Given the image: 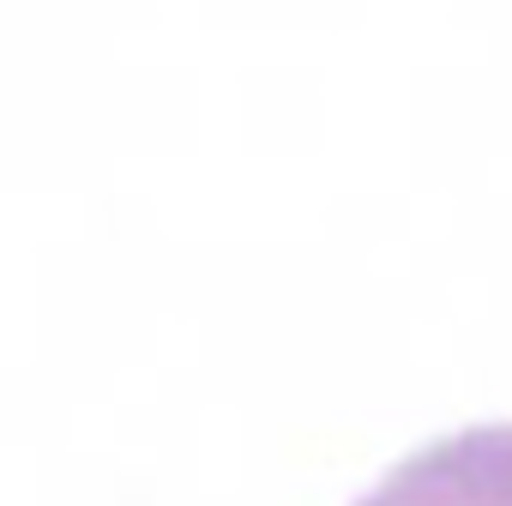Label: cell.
<instances>
[{
  "label": "cell",
  "instance_id": "obj_1",
  "mask_svg": "<svg viewBox=\"0 0 512 506\" xmlns=\"http://www.w3.org/2000/svg\"><path fill=\"white\" fill-rule=\"evenodd\" d=\"M356 506H512V422L422 446Z\"/></svg>",
  "mask_w": 512,
  "mask_h": 506
}]
</instances>
